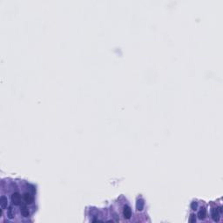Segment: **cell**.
Instances as JSON below:
<instances>
[{
	"label": "cell",
	"instance_id": "obj_1",
	"mask_svg": "<svg viewBox=\"0 0 223 223\" xmlns=\"http://www.w3.org/2000/svg\"><path fill=\"white\" fill-rule=\"evenodd\" d=\"M11 201L12 205L14 206H20L21 207L23 204H26L24 201L23 194H21L18 190H14L11 193Z\"/></svg>",
	"mask_w": 223,
	"mask_h": 223
},
{
	"label": "cell",
	"instance_id": "obj_2",
	"mask_svg": "<svg viewBox=\"0 0 223 223\" xmlns=\"http://www.w3.org/2000/svg\"><path fill=\"white\" fill-rule=\"evenodd\" d=\"M0 206H1V208L3 210L8 207V197L5 196L4 194L1 195V198H0Z\"/></svg>",
	"mask_w": 223,
	"mask_h": 223
},
{
	"label": "cell",
	"instance_id": "obj_3",
	"mask_svg": "<svg viewBox=\"0 0 223 223\" xmlns=\"http://www.w3.org/2000/svg\"><path fill=\"white\" fill-rule=\"evenodd\" d=\"M123 216L125 219L129 220L132 216V210L129 206H125L123 209Z\"/></svg>",
	"mask_w": 223,
	"mask_h": 223
},
{
	"label": "cell",
	"instance_id": "obj_4",
	"mask_svg": "<svg viewBox=\"0 0 223 223\" xmlns=\"http://www.w3.org/2000/svg\"><path fill=\"white\" fill-rule=\"evenodd\" d=\"M220 214H221L219 212L218 208H213L211 211V215L213 218V221H218L220 220Z\"/></svg>",
	"mask_w": 223,
	"mask_h": 223
},
{
	"label": "cell",
	"instance_id": "obj_5",
	"mask_svg": "<svg viewBox=\"0 0 223 223\" xmlns=\"http://www.w3.org/2000/svg\"><path fill=\"white\" fill-rule=\"evenodd\" d=\"M206 216H207V210H206L205 208H201L199 211V213H198V217H199L201 220H202V219H204Z\"/></svg>",
	"mask_w": 223,
	"mask_h": 223
},
{
	"label": "cell",
	"instance_id": "obj_6",
	"mask_svg": "<svg viewBox=\"0 0 223 223\" xmlns=\"http://www.w3.org/2000/svg\"><path fill=\"white\" fill-rule=\"evenodd\" d=\"M7 216H8L9 219H12V218L14 217V212H13V208H12L11 206L9 207L8 209H7Z\"/></svg>",
	"mask_w": 223,
	"mask_h": 223
},
{
	"label": "cell",
	"instance_id": "obj_7",
	"mask_svg": "<svg viewBox=\"0 0 223 223\" xmlns=\"http://www.w3.org/2000/svg\"><path fill=\"white\" fill-rule=\"evenodd\" d=\"M136 207H137V210L139 211H141L142 209L144 208V201L142 200H139L137 201V204H136Z\"/></svg>",
	"mask_w": 223,
	"mask_h": 223
},
{
	"label": "cell",
	"instance_id": "obj_8",
	"mask_svg": "<svg viewBox=\"0 0 223 223\" xmlns=\"http://www.w3.org/2000/svg\"><path fill=\"white\" fill-rule=\"evenodd\" d=\"M197 207H198L197 202H192V204H191V208L193 209V210H196Z\"/></svg>",
	"mask_w": 223,
	"mask_h": 223
},
{
	"label": "cell",
	"instance_id": "obj_9",
	"mask_svg": "<svg viewBox=\"0 0 223 223\" xmlns=\"http://www.w3.org/2000/svg\"><path fill=\"white\" fill-rule=\"evenodd\" d=\"M195 221H196L195 215L194 214H191V216H190V219H189V222H195Z\"/></svg>",
	"mask_w": 223,
	"mask_h": 223
}]
</instances>
